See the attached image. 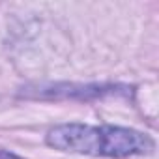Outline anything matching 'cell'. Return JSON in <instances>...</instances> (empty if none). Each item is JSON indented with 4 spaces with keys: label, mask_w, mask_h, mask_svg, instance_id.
<instances>
[{
    "label": "cell",
    "mask_w": 159,
    "mask_h": 159,
    "mask_svg": "<svg viewBox=\"0 0 159 159\" xmlns=\"http://www.w3.org/2000/svg\"><path fill=\"white\" fill-rule=\"evenodd\" d=\"M0 159H21V157H17L15 153H10L6 150H0Z\"/></svg>",
    "instance_id": "cell-2"
},
{
    "label": "cell",
    "mask_w": 159,
    "mask_h": 159,
    "mask_svg": "<svg viewBox=\"0 0 159 159\" xmlns=\"http://www.w3.org/2000/svg\"><path fill=\"white\" fill-rule=\"evenodd\" d=\"M47 144L64 152L101 157H131L150 153L153 150V140L140 131L83 124H64L52 127L47 133Z\"/></svg>",
    "instance_id": "cell-1"
}]
</instances>
